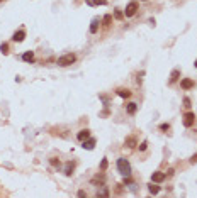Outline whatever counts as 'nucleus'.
Segmentation results:
<instances>
[{
  "instance_id": "obj_5",
  "label": "nucleus",
  "mask_w": 197,
  "mask_h": 198,
  "mask_svg": "<svg viewBox=\"0 0 197 198\" xmlns=\"http://www.w3.org/2000/svg\"><path fill=\"white\" fill-rule=\"evenodd\" d=\"M167 178V175L165 173H161V171H156V173H153V176H151V181L153 183H161L163 180Z\"/></svg>"
},
{
  "instance_id": "obj_11",
  "label": "nucleus",
  "mask_w": 197,
  "mask_h": 198,
  "mask_svg": "<svg viewBox=\"0 0 197 198\" xmlns=\"http://www.w3.org/2000/svg\"><path fill=\"white\" fill-rule=\"evenodd\" d=\"M180 85H182L183 90H189V88L194 86V81H192V80H189V78H185V80H182V83H180Z\"/></svg>"
},
{
  "instance_id": "obj_26",
  "label": "nucleus",
  "mask_w": 197,
  "mask_h": 198,
  "mask_svg": "<svg viewBox=\"0 0 197 198\" xmlns=\"http://www.w3.org/2000/svg\"><path fill=\"white\" fill-rule=\"evenodd\" d=\"M51 164H53V166H60V161H58L56 158H53L51 159Z\"/></svg>"
},
{
  "instance_id": "obj_13",
  "label": "nucleus",
  "mask_w": 197,
  "mask_h": 198,
  "mask_svg": "<svg viewBox=\"0 0 197 198\" xmlns=\"http://www.w3.org/2000/svg\"><path fill=\"white\" fill-rule=\"evenodd\" d=\"M99 24H100V20H99V19H94V20H92V26H90V32H92V34H95V32H97Z\"/></svg>"
},
{
  "instance_id": "obj_25",
  "label": "nucleus",
  "mask_w": 197,
  "mask_h": 198,
  "mask_svg": "<svg viewBox=\"0 0 197 198\" xmlns=\"http://www.w3.org/2000/svg\"><path fill=\"white\" fill-rule=\"evenodd\" d=\"M160 129H161V130H168V129H170V124H161Z\"/></svg>"
},
{
  "instance_id": "obj_19",
  "label": "nucleus",
  "mask_w": 197,
  "mask_h": 198,
  "mask_svg": "<svg viewBox=\"0 0 197 198\" xmlns=\"http://www.w3.org/2000/svg\"><path fill=\"white\" fill-rule=\"evenodd\" d=\"M0 51H2L3 54H7V53H9V44H7V43H3L2 46H0Z\"/></svg>"
},
{
  "instance_id": "obj_9",
  "label": "nucleus",
  "mask_w": 197,
  "mask_h": 198,
  "mask_svg": "<svg viewBox=\"0 0 197 198\" xmlns=\"http://www.w3.org/2000/svg\"><path fill=\"white\" fill-rule=\"evenodd\" d=\"M116 93L119 95V96H123V98H129V96H131V91L126 90V88H117Z\"/></svg>"
},
{
  "instance_id": "obj_2",
  "label": "nucleus",
  "mask_w": 197,
  "mask_h": 198,
  "mask_svg": "<svg viewBox=\"0 0 197 198\" xmlns=\"http://www.w3.org/2000/svg\"><path fill=\"white\" fill-rule=\"evenodd\" d=\"M75 61H77V56L70 53V54H65V56L58 58V66H70V65H73Z\"/></svg>"
},
{
  "instance_id": "obj_14",
  "label": "nucleus",
  "mask_w": 197,
  "mask_h": 198,
  "mask_svg": "<svg viewBox=\"0 0 197 198\" xmlns=\"http://www.w3.org/2000/svg\"><path fill=\"white\" fill-rule=\"evenodd\" d=\"M178 76H180V71L178 70H173V71H172V75H170V83H175L178 80Z\"/></svg>"
},
{
  "instance_id": "obj_8",
  "label": "nucleus",
  "mask_w": 197,
  "mask_h": 198,
  "mask_svg": "<svg viewBox=\"0 0 197 198\" xmlns=\"http://www.w3.org/2000/svg\"><path fill=\"white\" fill-rule=\"evenodd\" d=\"M89 137H90V130L89 129H82L80 132L77 134V139L78 141H82V142L85 141V139H89Z\"/></svg>"
},
{
  "instance_id": "obj_18",
  "label": "nucleus",
  "mask_w": 197,
  "mask_h": 198,
  "mask_svg": "<svg viewBox=\"0 0 197 198\" xmlns=\"http://www.w3.org/2000/svg\"><path fill=\"white\" fill-rule=\"evenodd\" d=\"M148 190H150V193H151V195H156V193L160 191V188H158V186H155L153 183H151V185H148Z\"/></svg>"
},
{
  "instance_id": "obj_15",
  "label": "nucleus",
  "mask_w": 197,
  "mask_h": 198,
  "mask_svg": "<svg viewBox=\"0 0 197 198\" xmlns=\"http://www.w3.org/2000/svg\"><path fill=\"white\" fill-rule=\"evenodd\" d=\"M136 108H138V105L134 102H131V103H128V113H136Z\"/></svg>"
},
{
  "instance_id": "obj_20",
  "label": "nucleus",
  "mask_w": 197,
  "mask_h": 198,
  "mask_svg": "<svg viewBox=\"0 0 197 198\" xmlns=\"http://www.w3.org/2000/svg\"><path fill=\"white\" fill-rule=\"evenodd\" d=\"M111 20H112V15L107 14L106 17H104V26H109V24H111Z\"/></svg>"
},
{
  "instance_id": "obj_28",
  "label": "nucleus",
  "mask_w": 197,
  "mask_h": 198,
  "mask_svg": "<svg viewBox=\"0 0 197 198\" xmlns=\"http://www.w3.org/2000/svg\"><path fill=\"white\" fill-rule=\"evenodd\" d=\"M190 163H192V164H194V163H197V154H195V156H192V158H190Z\"/></svg>"
},
{
  "instance_id": "obj_6",
  "label": "nucleus",
  "mask_w": 197,
  "mask_h": 198,
  "mask_svg": "<svg viewBox=\"0 0 197 198\" xmlns=\"http://www.w3.org/2000/svg\"><path fill=\"white\" fill-rule=\"evenodd\" d=\"M24 37H26V31H24V29H20V31H17L14 36H12V41H15V43H22Z\"/></svg>"
},
{
  "instance_id": "obj_27",
  "label": "nucleus",
  "mask_w": 197,
  "mask_h": 198,
  "mask_svg": "<svg viewBox=\"0 0 197 198\" xmlns=\"http://www.w3.org/2000/svg\"><path fill=\"white\" fill-rule=\"evenodd\" d=\"M106 168H107V161H106V159H104V161L100 163V169H106Z\"/></svg>"
},
{
  "instance_id": "obj_21",
  "label": "nucleus",
  "mask_w": 197,
  "mask_h": 198,
  "mask_svg": "<svg viewBox=\"0 0 197 198\" xmlns=\"http://www.w3.org/2000/svg\"><path fill=\"white\" fill-rule=\"evenodd\" d=\"M114 15H116V19H123L124 17V14L121 12L119 9H116V12H114Z\"/></svg>"
},
{
  "instance_id": "obj_24",
  "label": "nucleus",
  "mask_w": 197,
  "mask_h": 198,
  "mask_svg": "<svg viewBox=\"0 0 197 198\" xmlns=\"http://www.w3.org/2000/svg\"><path fill=\"white\" fill-rule=\"evenodd\" d=\"M146 147H148V142H146V141H143V142H141V146H140V151H145Z\"/></svg>"
},
{
  "instance_id": "obj_3",
  "label": "nucleus",
  "mask_w": 197,
  "mask_h": 198,
  "mask_svg": "<svg viewBox=\"0 0 197 198\" xmlns=\"http://www.w3.org/2000/svg\"><path fill=\"white\" fill-rule=\"evenodd\" d=\"M136 10H138V3L136 2H129L128 7H126V10H124V15L126 17H133V15L136 14Z\"/></svg>"
},
{
  "instance_id": "obj_17",
  "label": "nucleus",
  "mask_w": 197,
  "mask_h": 198,
  "mask_svg": "<svg viewBox=\"0 0 197 198\" xmlns=\"http://www.w3.org/2000/svg\"><path fill=\"white\" fill-rule=\"evenodd\" d=\"M126 146H128V147H134L136 146V139L134 137H128V139H126Z\"/></svg>"
},
{
  "instance_id": "obj_29",
  "label": "nucleus",
  "mask_w": 197,
  "mask_h": 198,
  "mask_svg": "<svg viewBox=\"0 0 197 198\" xmlns=\"http://www.w3.org/2000/svg\"><path fill=\"white\" fill-rule=\"evenodd\" d=\"M195 68H197V61H195Z\"/></svg>"
},
{
  "instance_id": "obj_7",
  "label": "nucleus",
  "mask_w": 197,
  "mask_h": 198,
  "mask_svg": "<svg viewBox=\"0 0 197 198\" xmlns=\"http://www.w3.org/2000/svg\"><path fill=\"white\" fill-rule=\"evenodd\" d=\"M94 146H95V139H85V141H83L82 142V147H83V149H89V151H92V149H94Z\"/></svg>"
},
{
  "instance_id": "obj_4",
  "label": "nucleus",
  "mask_w": 197,
  "mask_h": 198,
  "mask_svg": "<svg viewBox=\"0 0 197 198\" xmlns=\"http://www.w3.org/2000/svg\"><path fill=\"white\" fill-rule=\"evenodd\" d=\"M194 122H195V115H194V112H187V113H183V125H185V127H192V125H194Z\"/></svg>"
},
{
  "instance_id": "obj_23",
  "label": "nucleus",
  "mask_w": 197,
  "mask_h": 198,
  "mask_svg": "<svg viewBox=\"0 0 197 198\" xmlns=\"http://www.w3.org/2000/svg\"><path fill=\"white\" fill-rule=\"evenodd\" d=\"M183 107H185V108H190V100H189L187 96L183 98Z\"/></svg>"
},
{
  "instance_id": "obj_10",
  "label": "nucleus",
  "mask_w": 197,
  "mask_h": 198,
  "mask_svg": "<svg viewBox=\"0 0 197 198\" xmlns=\"http://www.w3.org/2000/svg\"><path fill=\"white\" fill-rule=\"evenodd\" d=\"M22 60L26 63H32V61H34V53H32V51H26L22 54Z\"/></svg>"
},
{
  "instance_id": "obj_1",
  "label": "nucleus",
  "mask_w": 197,
  "mask_h": 198,
  "mask_svg": "<svg viewBox=\"0 0 197 198\" xmlns=\"http://www.w3.org/2000/svg\"><path fill=\"white\" fill-rule=\"evenodd\" d=\"M117 169H119V173H121V175L129 176V175H131V164H129V161H128V159L119 158V159H117Z\"/></svg>"
},
{
  "instance_id": "obj_16",
  "label": "nucleus",
  "mask_w": 197,
  "mask_h": 198,
  "mask_svg": "<svg viewBox=\"0 0 197 198\" xmlns=\"http://www.w3.org/2000/svg\"><path fill=\"white\" fill-rule=\"evenodd\" d=\"M87 3H89V5H106V0H89V2H87Z\"/></svg>"
},
{
  "instance_id": "obj_12",
  "label": "nucleus",
  "mask_w": 197,
  "mask_h": 198,
  "mask_svg": "<svg viewBox=\"0 0 197 198\" xmlns=\"http://www.w3.org/2000/svg\"><path fill=\"white\" fill-rule=\"evenodd\" d=\"M73 169H75V163H66V166H65V175L70 176V175L73 173Z\"/></svg>"
},
{
  "instance_id": "obj_22",
  "label": "nucleus",
  "mask_w": 197,
  "mask_h": 198,
  "mask_svg": "<svg viewBox=\"0 0 197 198\" xmlns=\"http://www.w3.org/2000/svg\"><path fill=\"white\" fill-rule=\"evenodd\" d=\"M107 195H109V191H107L106 188H104L102 191H97V196H107Z\"/></svg>"
}]
</instances>
